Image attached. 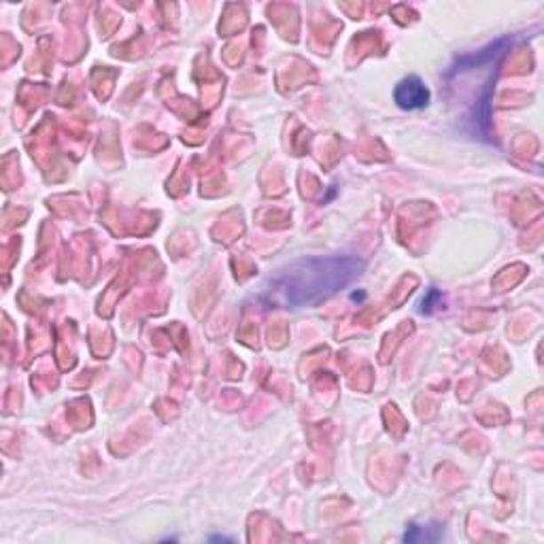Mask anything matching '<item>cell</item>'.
<instances>
[{
    "instance_id": "1",
    "label": "cell",
    "mask_w": 544,
    "mask_h": 544,
    "mask_svg": "<svg viewBox=\"0 0 544 544\" xmlns=\"http://www.w3.org/2000/svg\"><path fill=\"white\" fill-rule=\"evenodd\" d=\"M358 256H311L272 272L264 285V303L281 309H309L341 294L362 277Z\"/></svg>"
},
{
    "instance_id": "2",
    "label": "cell",
    "mask_w": 544,
    "mask_h": 544,
    "mask_svg": "<svg viewBox=\"0 0 544 544\" xmlns=\"http://www.w3.org/2000/svg\"><path fill=\"white\" fill-rule=\"evenodd\" d=\"M393 100L404 111H417L430 105V90L419 77H404L393 90Z\"/></svg>"
},
{
    "instance_id": "3",
    "label": "cell",
    "mask_w": 544,
    "mask_h": 544,
    "mask_svg": "<svg viewBox=\"0 0 544 544\" xmlns=\"http://www.w3.org/2000/svg\"><path fill=\"white\" fill-rule=\"evenodd\" d=\"M443 527L440 525H414L411 524L404 532V542H438L443 540Z\"/></svg>"
}]
</instances>
